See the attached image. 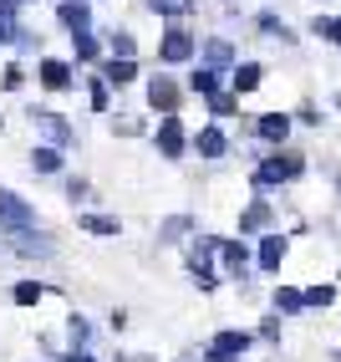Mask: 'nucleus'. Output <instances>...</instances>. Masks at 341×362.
I'll use <instances>...</instances> for the list:
<instances>
[{
	"label": "nucleus",
	"instance_id": "f257e3e1",
	"mask_svg": "<svg viewBox=\"0 0 341 362\" xmlns=\"http://www.w3.org/2000/svg\"><path fill=\"white\" fill-rule=\"evenodd\" d=\"M301 174H306V158H301V153L275 148L270 158H260V163H255L250 184H255V194H270V189H280V184H296Z\"/></svg>",
	"mask_w": 341,
	"mask_h": 362
},
{
	"label": "nucleus",
	"instance_id": "f03ea898",
	"mask_svg": "<svg viewBox=\"0 0 341 362\" xmlns=\"http://www.w3.org/2000/svg\"><path fill=\"white\" fill-rule=\"evenodd\" d=\"M250 352H255V332L245 327H225L204 342V362H245Z\"/></svg>",
	"mask_w": 341,
	"mask_h": 362
},
{
	"label": "nucleus",
	"instance_id": "7ed1b4c3",
	"mask_svg": "<svg viewBox=\"0 0 341 362\" xmlns=\"http://www.w3.org/2000/svg\"><path fill=\"white\" fill-rule=\"evenodd\" d=\"M193 57H199V36H193L184 21H168L163 36H158V62H163V66H184V62H193Z\"/></svg>",
	"mask_w": 341,
	"mask_h": 362
},
{
	"label": "nucleus",
	"instance_id": "20e7f679",
	"mask_svg": "<svg viewBox=\"0 0 341 362\" xmlns=\"http://www.w3.org/2000/svg\"><path fill=\"white\" fill-rule=\"evenodd\" d=\"M143 103H148V112H158V117H163V112H179V107H184V87L158 66V71L143 77Z\"/></svg>",
	"mask_w": 341,
	"mask_h": 362
},
{
	"label": "nucleus",
	"instance_id": "39448f33",
	"mask_svg": "<svg viewBox=\"0 0 341 362\" xmlns=\"http://www.w3.org/2000/svg\"><path fill=\"white\" fill-rule=\"evenodd\" d=\"M26 230H36V204L0 184V235H26Z\"/></svg>",
	"mask_w": 341,
	"mask_h": 362
},
{
	"label": "nucleus",
	"instance_id": "423d86ee",
	"mask_svg": "<svg viewBox=\"0 0 341 362\" xmlns=\"http://www.w3.org/2000/svg\"><path fill=\"white\" fill-rule=\"evenodd\" d=\"M36 82H41V92H52V98H66V92H77V62L71 57H41Z\"/></svg>",
	"mask_w": 341,
	"mask_h": 362
},
{
	"label": "nucleus",
	"instance_id": "0eeeda50",
	"mask_svg": "<svg viewBox=\"0 0 341 362\" xmlns=\"http://www.w3.org/2000/svg\"><path fill=\"white\" fill-rule=\"evenodd\" d=\"M26 123L41 133V143H56V148H77V128L66 123L61 112H52V107H26Z\"/></svg>",
	"mask_w": 341,
	"mask_h": 362
},
{
	"label": "nucleus",
	"instance_id": "6e6552de",
	"mask_svg": "<svg viewBox=\"0 0 341 362\" xmlns=\"http://www.w3.org/2000/svg\"><path fill=\"white\" fill-rule=\"evenodd\" d=\"M219 276H229V281H250L255 271V250L245 245V235H234V240H219Z\"/></svg>",
	"mask_w": 341,
	"mask_h": 362
},
{
	"label": "nucleus",
	"instance_id": "1a4fd4ad",
	"mask_svg": "<svg viewBox=\"0 0 341 362\" xmlns=\"http://www.w3.org/2000/svg\"><path fill=\"white\" fill-rule=\"evenodd\" d=\"M153 148L168 158V163H179L189 153V128L179 123V112H163L158 117V128H153Z\"/></svg>",
	"mask_w": 341,
	"mask_h": 362
},
{
	"label": "nucleus",
	"instance_id": "9d476101",
	"mask_svg": "<svg viewBox=\"0 0 341 362\" xmlns=\"http://www.w3.org/2000/svg\"><path fill=\"white\" fill-rule=\"evenodd\" d=\"M6 250L20 260H56V240L46 230H26V235H6Z\"/></svg>",
	"mask_w": 341,
	"mask_h": 362
},
{
	"label": "nucleus",
	"instance_id": "9b49d317",
	"mask_svg": "<svg viewBox=\"0 0 341 362\" xmlns=\"http://www.w3.org/2000/svg\"><path fill=\"white\" fill-rule=\"evenodd\" d=\"M285 255H290V240H285L280 230H265V235H260V245H255V271H265V276H280Z\"/></svg>",
	"mask_w": 341,
	"mask_h": 362
},
{
	"label": "nucleus",
	"instance_id": "f8f14e48",
	"mask_svg": "<svg viewBox=\"0 0 341 362\" xmlns=\"http://www.w3.org/2000/svg\"><path fill=\"white\" fill-rule=\"evenodd\" d=\"M97 77H102L112 92H123V87H133L143 71H138V57H102L97 62Z\"/></svg>",
	"mask_w": 341,
	"mask_h": 362
},
{
	"label": "nucleus",
	"instance_id": "ddd939ff",
	"mask_svg": "<svg viewBox=\"0 0 341 362\" xmlns=\"http://www.w3.org/2000/svg\"><path fill=\"white\" fill-rule=\"evenodd\" d=\"M189 148L199 153V158H209V163H219V158L229 153V133L219 128V123H204L199 133H189Z\"/></svg>",
	"mask_w": 341,
	"mask_h": 362
},
{
	"label": "nucleus",
	"instance_id": "4468645a",
	"mask_svg": "<svg viewBox=\"0 0 341 362\" xmlns=\"http://www.w3.org/2000/svg\"><path fill=\"white\" fill-rule=\"evenodd\" d=\"M234 62H239L234 41H225V36H204V41H199V66H209V71H219V77H225Z\"/></svg>",
	"mask_w": 341,
	"mask_h": 362
},
{
	"label": "nucleus",
	"instance_id": "2eb2a0df",
	"mask_svg": "<svg viewBox=\"0 0 341 362\" xmlns=\"http://www.w3.org/2000/svg\"><path fill=\"white\" fill-rule=\"evenodd\" d=\"M290 128H296V117H290V112H260V117H255V138L270 143V148H285Z\"/></svg>",
	"mask_w": 341,
	"mask_h": 362
},
{
	"label": "nucleus",
	"instance_id": "dca6fc26",
	"mask_svg": "<svg viewBox=\"0 0 341 362\" xmlns=\"http://www.w3.org/2000/svg\"><path fill=\"white\" fill-rule=\"evenodd\" d=\"M270 225H275V209H270V199H265V194H255L245 209H239V235H265Z\"/></svg>",
	"mask_w": 341,
	"mask_h": 362
},
{
	"label": "nucleus",
	"instance_id": "f3484780",
	"mask_svg": "<svg viewBox=\"0 0 341 362\" xmlns=\"http://www.w3.org/2000/svg\"><path fill=\"white\" fill-rule=\"evenodd\" d=\"M56 26L71 31H92V0H56Z\"/></svg>",
	"mask_w": 341,
	"mask_h": 362
},
{
	"label": "nucleus",
	"instance_id": "a211bd4d",
	"mask_svg": "<svg viewBox=\"0 0 341 362\" xmlns=\"http://www.w3.org/2000/svg\"><path fill=\"white\" fill-rule=\"evenodd\" d=\"M102 57H107V41L97 31H71V62L77 66H97Z\"/></svg>",
	"mask_w": 341,
	"mask_h": 362
},
{
	"label": "nucleus",
	"instance_id": "6ab92c4d",
	"mask_svg": "<svg viewBox=\"0 0 341 362\" xmlns=\"http://www.w3.org/2000/svg\"><path fill=\"white\" fill-rule=\"evenodd\" d=\"M260 82H265V66L260 62H234L229 66V92H239V98H250Z\"/></svg>",
	"mask_w": 341,
	"mask_h": 362
},
{
	"label": "nucleus",
	"instance_id": "aec40b11",
	"mask_svg": "<svg viewBox=\"0 0 341 362\" xmlns=\"http://www.w3.org/2000/svg\"><path fill=\"white\" fill-rule=\"evenodd\" d=\"M61 168H66V148H56V143L31 148V174H61Z\"/></svg>",
	"mask_w": 341,
	"mask_h": 362
},
{
	"label": "nucleus",
	"instance_id": "412c9836",
	"mask_svg": "<svg viewBox=\"0 0 341 362\" xmlns=\"http://www.w3.org/2000/svg\"><path fill=\"white\" fill-rule=\"evenodd\" d=\"M77 230L97 235V240H112L117 230H123V220H117V214H102V209H87V214H77Z\"/></svg>",
	"mask_w": 341,
	"mask_h": 362
},
{
	"label": "nucleus",
	"instance_id": "4be33fe9",
	"mask_svg": "<svg viewBox=\"0 0 341 362\" xmlns=\"http://www.w3.org/2000/svg\"><path fill=\"white\" fill-rule=\"evenodd\" d=\"M193 235V214H168V220L158 225V245H179V240Z\"/></svg>",
	"mask_w": 341,
	"mask_h": 362
},
{
	"label": "nucleus",
	"instance_id": "5701e85b",
	"mask_svg": "<svg viewBox=\"0 0 341 362\" xmlns=\"http://www.w3.org/2000/svg\"><path fill=\"white\" fill-rule=\"evenodd\" d=\"M270 311H280V317H296V311H306L301 286H275V291H270Z\"/></svg>",
	"mask_w": 341,
	"mask_h": 362
},
{
	"label": "nucleus",
	"instance_id": "b1692460",
	"mask_svg": "<svg viewBox=\"0 0 341 362\" xmlns=\"http://www.w3.org/2000/svg\"><path fill=\"white\" fill-rule=\"evenodd\" d=\"M46 296H52V291H46L41 281H16V286H11V301H16L20 311H31V306H41Z\"/></svg>",
	"mask_w": 341,
	"mask_h": 362
},
{
	"label": "nucleus",
	"instance_id": "393cba45",
	"mask_svg": "<svg viewBox=\"0 0 341 362\" xmlns=\"http://www.w3.org/2000/svg\"><path fill=\"white\" fill-rule=\"evenodd\" d=\"M102 41H107V57H138V36L128 26H112Z\"/></svg>",
	"mask_w": 341,
	"mask_h": 362
},
{
	"label": "nucleus",
	"instance_id": "a878e982",
	"mask_svg": "<svg viewBox=\"0 0 341 362\" xmlns=\"http://www.w3.org/2000/svg\"><path fill=\"white\" fill-rule=\"evenodd\" d=\"M219 87H225V82H219V71H209V66H193L189 71V92H193V98H214Z\"/></svg>",
	"mask_w": 341,
	"mask_h": 362
},
{
	"label": "nucleus",
	"instance_id": "bb28decb",
	"mask_svg": "<svg viewBox=\"0 0 341 362\" xmlns=\"http://www.w3.org/2000/svg\"><path fill=\"white\" fill-rule=\"evenodd\" d=\"M87 107H92V112H112V87L97 77V71L87 77Z\"/></svg>",
	"mask_w": 341,
	"mask_h": 362
},
{
	"label": "nucleus",
	"instance_id": "cd10ccee",
	"mask_svg": "<svg viewBox=\"0 0 341 362\" xmlns=\"http://www.w3.org/2000/svg\"><path fill=\"white\" fill-rule=\"evenodd\" d=\"M255 26H260L265 36H280L285 46H296V31H290V26H285V21H280L275 11H260V16H255Z\"/></svg>",
	"mask_w": 341,
	"mask_h": 362
},
{
	"label": "nucleus",
	"instance_id": "c85d7f7f",
	"mask_svg": "<svg viewBox=\"0 0 341 362\" xmlns=\"http://www.w3.org/2000/svg\"><path fill=\"white\" fill-rule=\"evenodd\" d=\"M204 103H209L214 117H239V92H229V87H219L214 98H204Z\"/></svg>",
	"mask_w": 341,
	"mask_h": 362
},
{
	"label": "nucleus",
	"instance_id": "c756f323",
	"mask_svg": "<svg viewBox=\"0 0 341 362\" xmlns=\"http://www.w3.org/2000/svg\"><path fill=\"white\" fill-rule=\"evenodd\" d=\"M306 311H326V306H336V286L331 281H321V286H306Z\"/></svg>",
	"mask_w": 341,
	"mask_h": 362
},
{
	"label": "nucleus",
	"instance_id": "7c9ffc66",
	"mask_svg": "<svg viewBox=\"0 0 341 362\" xmlns=\"http://www.w3.org/2000/svg\"><path fill=\"white\" fill-rule=\"evenodd\" d=\"M66 342L71 347H92V322L82 317V311H71V317H66Z\"/></svg>",
	"mask_w": 341,
	"mask_h": 362
},
{
	"label": "nucleus",
	"instance_id": "2f4dec72",
	"mask_svg": "<svg viewBox=\"0 0 341 362\" xmlns=\"http://www.w3.org/2000/svg\"><path fill=\"white\" fill-rule=\"evenodd\" d=\"M189 276H193V286H199V291H219V281H225V276L214 271V260H199V265H189Z\"/></svg>",
	"mask_w": 341,
	"mask_h": 362
},
{
	"label": "nucleus",
	"instance_id": "473e14b6",
	"mask_svg": "<svg viewBox=\"0 0 341 362\" xmlns=\"http://www.w3.org/2000/svg\"><path fill=\"white\" fill-rule=\"evenodd\" d=\"M280 337H285V317H280V311H270V317L255 327V342H270V347H275Z\"/></svg>",
	"mask_w": 341,
	"mask_h": 362
},
{
	"label": "nucleus",
	"instance_id": "72a5a7b5",
	"mask_svg": "<svg viewBox=\"0 0 341 362\" xmlns=\"http://www.w3.org/2000/svg\"><path fill=\"white\" fill-rule=\"evenodd\" d=\"M311 31L321 36V41H331V46H341V16H316Z\"/></svg>",
	"mask_w": 341,
	"mask_h": 362
},
{
	"label": "nucleus",
	"instance_id": "f704fd0d",
	"mask_svg": "<svg viewBox=\"0 0 341 362\" xmlns=\"http://www.w3.org/2000/svg\"><path fill=\"white\" fill-rule=\"evenodd\" d=\"M26 87V62H6V71H0V92H20Z\"/></svg>",
	"mask_w": 341,
	"mask_h": 362
},
{
	"label": "nucleus",
	"instance_id": "c9c22d12",
	"mask_svg": "<svg viewBox=\"0 0 341 362\" xmlns=\"http://www.w3.org/2000/svg\"><path fill=\"white\" fill-rule=\"evenodd\" d=\"M112 133H117V138H138V133H143V117H133V112H112Z\"/></svg>",
	"mask_w": 341,
	"mask_h": 362
},
{
	"label": "nucleus",
	"instance_id": "e433bc0d",
	"mask_svg": "<svg viewBox=\"0 0 341 362\" xmlns=\"http://www.w3.org/2000/svg\"><path fill=\"white\" fill-rule=\"evenodd\" d=\"M61 189H66V199H71V204H87V199H92V184H87V179H66Z\"/></svg>",
	"mask_w": 341,
	"mask_h": 362
},
{
	"label": "nucleus",
	"instance_id": "4c0bfd02",
	"mask_svg": "<svg viewBox=\"0 0 341 362\" xmlns=\"http://www.w3.org/2000/svg\"><path fill=\"white\" fill-rule=\"evenodd\" d=\"M296 123L316 128V123H321V107H316V103H301V112H296Z\"/></svg>",
	"mask_w": 341,
	"mask_h": 362
},
{
	"label": "nucleus",
	"instance_id": "58836bf2",
	"mask_svg": "<svg viewBox=\"0 0 341 362\" xmlns=\"http://www.w3.org/2000/svg\"><path fill=\"white\" fill-rule=\"evenodd\" d=\"M112 362H158V357H153V352H117Z\"/></svg>",
	"mask_w": 341,
	"mask_h": 362
},
{
	"label": "nucleus",
	"instance_id": "ea45409f",
	"mask_svg": "<svg viewBox=\"0 0 341 362\" xmlns=\"http://www.w3.org/2000/svg\"><path fill=\"white\" fill-rule=\"evenodd\" d=\"M179 362H204V352H184V357H179Z\"/></svg>",
	"mask_w": 341,
	"mask_h": 362
},
{
	"label": "nucleus",
	"instance_id": "a19ab883",
	"mask_svg": "<svg viewBox=\"0 0 341 362\" xmlns=\"http://www.w3.org/2000/svg\"><path fill=\"white\" fill-rule=\"evenodd\" d=\"M331 362H341V347H336V352H331Z\"/></svg>",
	"mask_w": 341,
	"mask_h": 362
},
{
	"label": "nucleus",
	"instance_id": "79ce46f5",
	"mask_svg": "<svg viewBox=\"0 0 341 362\" xmlns=\"http://www.w3.org/2000/svg\"><path fill=\"white\" fill-rule=\"evenodd\" d=\"M0 133H6V117H0Z\"/></svg>",
	"mask_w": 341,
	"mask_h": 362
},
{
	"label": "nucleus",
	"instance_id": "37998d69",
	"mask_svg": "<svg viewBox=\"0 0 341 362\" xmlns=\"http://www.w3.org/2000/svg\"><path fill=\"white\" fill-rule=\"evenodd\" d=\"M20 6H36V0H20Z\"/></svg>",
	"mask_w": 341,
	"mask_h": 362
},
{
	"label": "nucleus",
	"instance_id": "c03bdc74",
	"mask_svg": "<svg viewBox=\"0 0 341 362\" xmlns=\"http://www.w3.org/2000/svg\"><path fill=\"white\" fill-rule=\"evenodd\" d=\"M0 255H6V250H0Z\"/></svg>",
	"mask_w": 341,
	"mask_h": 362
}]
</instances>
